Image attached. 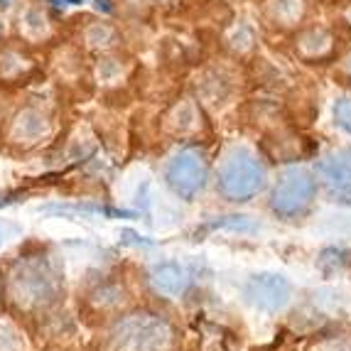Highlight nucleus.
I'll return each instance as SVG.
<instances>
[{
    "instance_id": "obj_18",
    "label": "nucleus",
    "mask_w": 351,
    "mask_h": 351,
    "mask_svg": "<svg viewBox=\"0 0 351 351\" xmlns=\"http://www.w3.org/2000/svg\"><path fill=\"white\" fill-rule=\"evenodd\" d=\"M231 47H236L239 52H243V49H251L253 45V29L248 27V25H239L234 32V37H231Z\"/></svg>"
},
{
    "instance_id": "obj_3",
    "label": "nucleus",
    "mask_w": 351,
    "mask_h": 351,
    "mask_svg": "<svg viewBox=\"0 0 351 351\" xmlns=\"http://www.w3.org/2000/svg\"><path fill=\"white\" fill-rule=\"evenodd\" d=\"M59 282L54 270L42 258H27L10 276V295L20 307H45L54 302Z\"/></svg>"
},
{
    "instance_id": "obj_9",
    "label": "nucleus",
    "mask_w": 351,
    "mask_h": 351,
    "mask_svg": "<svg viewBox=\"0 0 351 351\" xmlns=\"http://www.w3.org/2000/svg\"><path fill=\"white\" fill-rule=\"evenodd\" d=\"M150 282L158 293L167 295V298H180L189 285L187 270L182 268L175 261H162L150 270Z\"/></svg>"
},
{
    "instance_id": "obj_19",
    "label": "nucleus",
    "mask_w": 351,
    "mask_h": 351,
    "mask_svg": "<svg viewBox=\"0 0 351 351\" xmlns=\"http://www.w3.org/2000/svg\"><path fill=\"white\" fill-rule=\"evenodd\" d=\"M0 351H20L18 334L12 332L8 324H0Z\"/></svg>"
},
{
    "instance_id": "obj_6",
    "label": "nucleus",
    "mask_w": 351,
    "mask_h": 351,
    "mask_svg": "<svg viewBox=\"0 0 351 351\" xmlns=\"http://www.w3.org/2000/svg\"><path fill=\"white\" fill-rule=\"evenodd\" d=\"M293 287L285 276L278 273H256L243 285V298L251 307L261 312H280L290 302Z\"/></svg>"
},
{
    "instance_id": "obj_13",
    "label": "nucleus",
    "mask_w": 351,
    "mask_h": 351,
    "mask_svg": "<svg viewBox=\"0 0 351 351\" xmlns=\"http://www.w3.org/2000/svg\"><path fill=\"white\" fill-rule=\"evenodd\" d=\"M219 228H231V231H256L258 223H253L248 217H221V219H214V221L204 223L202 228H197V234L219 231Z\"/></svg>"
},
{
    "instance_id": "obj_4",
    "label": "nucleus",
    "mask_w": 351,
    "mask_h": 351,
    "mask_svg": "<svg viewBox=\"0 0 351 351\" xmlns=\"http://www.w3.org/2000/svg\"><path fill=\"white\" fill-rule=\"evenodd\" d=\"M317 192V182L310 170L304 167H290L278 177L273 194H270V209L278 217H298L312 204Z\"/></svg>"
},
{
    "instance_id": "obj_1",
    "label": "nucleus",
    "mask_w": 351,
    "mask_h": 351,
    "mask_svg": "<svg viewBox=\"0 0 351 351\" xmlns=\"http://www.w3.org/2000/svg\"><path fill=\"white\" fill-rule=\"evenodd\" d=\"M265 184V170L248 147H231L219 162V192L231 202H248Z\"/></svg>"
},
{
    "instance_id": "obj_20",
    "label": "nucleus",
    "mask_w": 351,
    "mask_h": 351,
    "mask_svg": "<svg viewBox=\"0 0 351 351\" xmlns=\"http://www.w3.org/2000/svg\"><path fill=\"white\" fill-rule=\"evenodd\" d=\"M317 351H351V339H346V337L329 339V341H324V344L319 346Z\"/></svg>"
},
{
    "instance_id": "obj_16",
    "label": "nucleus",
    "mask_w": 351,
    "mask_h": 351,
    "mask_svg": "<svg viewBox=\"0 0 351 351\" xmlns=\"http://www.w3.org/2000/svg\"><path fill=\"white\" fill-rule=\"evenodd\" d=\"M47 29V18L40 8H27L23 15V32L29 37H42V32Z\"/></svg>"
},
{
    "instance_id": "obj_2",
    "label": "nucleus",
    "mask_w": 351,
    "mask_h": 351,
    "mask_svg": "<svg viewBox=\"0 0 351 351\" xmlns=\"http://www.w3.org/2000/svg\"><path fill=\"white\" fill-rule=\"evenodd\" d=\"M172 344V327L162 317L138 312L116 324L113 346L116 351H167Z\"/></svg>"
},
{
    "instance_id": "obj_10",
    "label": "nucleus",
    "mask_w": 351,
    "mask_h": 351,
    "mask_svg": "<svg viewBox=\"0 0 351 351\" xmlns=\"http://www.w3.org/2000/svg\"><path fill=\"white\" fill-rule=\"evenodd\" d=\"M265 10H268L270 20L282 27L287 25H298L304 15V0H268L265 3Z\"/></svg>"
},
{
    "instance_id": "obj_21",
    "label": "nucleus",
    "mask_w": 351,
    "mask_h": 351,
    "mask_svg": "<svg viewBox=\"0 0 351 351\" xmlns=\"http://www.w3.org/2000/svg\"><path fill=\"white\" fill-rule=\"evenodd\" d=\"M121 241L123 243H133V246H152L155 241L150 239H143V236H138L135 231H130V228H125V231H121Z\"/></svg>"
},
{
    "instance_id": "obj_14",
    "label": "nucleus",
    "mask_w": 351,
    "mask_h": 351,
    "mask_svg": "<svg viewBox=\"0 0 351 351\" xmlns=\"http://www.w3.org/2000/svg\"><path fill=\"white\" fill-rule=\"evenodd\" d=\"M84 37H86V42L91 47H111L113 42H116V29L108 23H94L86 27Z\"/></svg>"
},
{
    "instance_id": "obj_7",
    "label": "nucleus",
    "mask_w": 351,
    "mask_h": 351,
    "mask_svg": "<svg viewBox=\"0 0 351 351\" xmlns=\"http://www.w3.org/2000/svg\"><path fill=\"white\" fill-rule=\"evenodd\" d=\"M317 175L327 189L329 199L337 204H351V150L329 152L317 162Z\"/></svg>"
},
{
    "instance_id": "obj_5",
    "label": "nucleus",
    "mask_w": 351,
    "mask_h": 351,
    "mask_svg": "<svg viewBox=\"0 0 351 351\" xmlns=\"http://www.w3.org/2000/svg\"><path fill=\"white\" fill-rule=\"evenodd\" d=\"M165 180L182 199H194L206 184V162L199 150H182L170 160Z\"/></svg>"
},
{
    "instance_id": "obj_15",
    "label": "nucleus",
    "mask_w": 351,
    "mask_h": 351,
    "mask_svg": "<svg viewBox=\"0 0 351 351\" xmlns=\"http://www.w3.org/2000/svg\"><path fill=\"white\" fill-rule=\"evenodd\" d=\"M346 263H349V253L339 251V248H324L319 253V258H317V265H319L324 276H332V273L344 268Z\"/></svg>"
},
{
    "instance_id": "obj_11",
    "label": "nucleus",
    "mask_w": 351,
    "mask_h": 351,
    "mask_svg": "<svg viewBox=\"0 0 351 351\" xmlns=\"http://www.w3.org/2000/svg\"><path fill=\"white\" fill-rule=\"evenodd\" d=\"M298 49L304 54V57H322L332 49V35H329L324 27H310L304 29L298 40Z\"/></svg>"
},
{
    "instance_id": "obj_17",
    "label": "nucleus",
    "mask_w": 351,
    "mask_h": 351,
    "mask_svg": "<svg viewBox=\"0 0 351 351\" xmlns=\"http://www.w3.org/2000/svg\"><path fill=\"white\" fill-rule=\"evenodd\" d=\"M334 121L351 135V99H339L334 104Z\"/></svg>"
},
{
    "instance_id": "obj_8",
    "label": "nucleus",
    "mask_w": 351,
    "mask_h": 351,
    "mask_svg": "<svg viewBox=\"0 0 351 351\" xmlns=\"http://www.w3.org/2000/svg\"><path fill=\"white\" fill-rule=\"evenodd\" d=\"M47 133H49V118L40 108H35V106L23 108L10 123V138L15 143H25V145H32V143L42 141Z\"/></svg>"
},
{
    "instance_id": "obj_23",
    "label": "nucleus",
    "mask_w": 351,
    "mask_h": 351,
    "mask_svg": "<svg viewBox=\"0 0 351 351\" xmlns=\"http://www.w3.org/2000/svg\"><path fill=\"white\" fill-rule=\"evenodd\" d=\"M341 18H344V23H346V25H351V0L346 3L344 12H341Z\"/></svg>"
},
{
    "instance_id": "obj_22",
    "label": "nucleus",
    "mask_w": 351,
    "mask_h": 351,
    "mask_svg": "<svg viewBox=\"0 0 351 351\" xmlns=\"http://www.w3.org/2000/svg\"><path fill=\"white\" fill-rule=\"evenodd\" d=\"M118 71V64L113 62V59H104L99 64V74H101V79H108V76H113Z\"/></svg>"
},
{
    "instance_id": "obj_12",
    "label": "nucleus",
    "mask_w": 351,
    "mask_h": 351,
    "mask_svg": "<svg viewBox=\"0 0 351 351\" xmlns=\"http://www.w3.org/2000/svg\"><path fill=\"white\" fill-rule=\"evenodd\" d=\"M29 69V59L18 49H3L0 52V79H18L20 74Z\"/></svg>"
},
{
    "instance_id": "obj_24",
    "label": "nucleus",
    "mask_w": 351,
    "mask_h": 351,
    "mask_svg": "<svg viewBox=\"0 0 351 351\" xmlns=\"http://www.w3.org/2000/svg\"><path fill=\"white\" fill-rule=\"evenodd\" d=\"M3 32H5V18H3V12H0V37H3Z\"/></svg>"
}]
</instances>
